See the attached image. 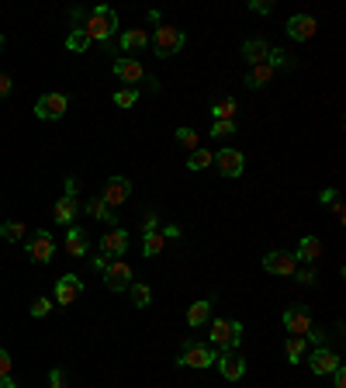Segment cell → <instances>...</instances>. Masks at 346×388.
Instances as JSON below:
<instances>
[{
    "label": "cell",
    "instance_id": "obj_1",
    "mask_svg": "<svg viewBox=\"0 0 346 388\" xmlns=\"http://www.w3.org/2000/svg\"><path fill=\"white\" fill-rule=\"evenodd\" d=\"M83 31H87L90 42H101L104 49H111V38H114V31H118V14H114V8H107V4L94 8V11L87 14Z\"/></svg>",
    "mask_w": 346,
    "mask_h": 388
},
{
    "label": "cell",
    "instance_id": "obj_2",
    "mask_svg": "<svg viewBox=\"0 0 346 388\" xmlns=\"http://www.w3.org/2000/svg\"><path fill=\"white\" fill-rule=\"evenodd\" d=\"M208 340L215 350H236L243 344V322L239 319H215Z\"/></svg>",
    "mask_w": 346,
    "mask_h": 388
},
{
    "label": "cell",
    "instance_id": "obj_3",
    "mask_svg": "<svg viewBox=\"0 0 346 388\" xmlns=\"http://www.w3.org/2000/svg\"><path fill=\"white\" fill-rule=\"evenodd\" d=\"M187 45V35L181 28H173V25H159L156 35H152V52L159 55V60H170V55H181Z\"/></svg>",
    "mask_w": 346,
    "mask_h": 388
},
{
    "label": "cell",
    "instance_id": "obj_4",
    "mask_svg": "<svg viewBox=\"0 0 346 388\" xmlns=\"http://www.w3.org/2000/svg\"><path fill=\"white\" fill-rule=\"evenodd\" d=\"M66 111H70V97L66 94H42L35 101V118H42V122H59Z\"/></svg>",
    "mask_w": 346,
    "mask_h": 388
},
{
    "label": "cell",
    "instance_id": "obj_5",
    "mask_svg": "<svg viewBox=\"0 0 346 388\" xmlns=\"http://www.w3.org/2000/svg\"><path fill=\"white\" fill-rule=\"evenodd\" d=\"M215 361H218V354H215L211 347H201V344L187 340V347H184V354H181V361H177V364L194 367V371H204V367H211Z\"/></svg>",
    "mask_w": 346,
    "mask_h": 388
},
{
    "label": "cell",
    "instance_id": "obj_6",
    "mask_svg": "<svg viewBox=\"0 0 346 388\" xmlns=\"http://www.w3.org/2000/svg\"><path fill=\"white\" fill-rule=\"evenodd\" d=\"M263 270L280 274V277H295L298 260H295V253H291V250H270V253L263 257Z\"/></svg>",
    "mask_w": 346,
    "mask_h": 388
},
{
    "label": "cell",
    "instance_id": "obj_7",
    "mask_svg": "<svg viewBox=\"0 0 346 388\" xmlns=\"http://www.w3.org/2000/svg\"><path fill=\"white\" fill-rule=\"evenodd\" d=\"M211 163L218 166V174H222V177H243V166H246V156H243L239 149H218Z\"/></svg>",
    "mask_w": 346,
    "mask_h": 388
},
{
    "label": "cell",
    "instance_id": "obj_8",
    "mask_svg": "<svg viewBox=\"0 0 346 388\" xmlns=\"http://www.w3.org/2000/svg\"><path fill=\"white\" fill-rule=\"evenodd\" d=\"M28 257H31L35 263H52V257H55V240L49 236V229H38V233L28 240Z\"/></svg>",
    "mask_w": 346,
    "mask_h": 388
},
{
    "label": "cell",
    "instance_id": "obj_9",
    "mask_svg": "<svg viewBox=\"0 0 346 388\" xmlns=\"http://www.w3.org/2000/svg\"><path fill=\"white\" fill-rule=\"evenodd\" d=\"M129 194H132V181L129 177H111L107 184H104V194H101V201L114 211L118 205H125L129 201Z\"/></svg>",
    "mask_w": 346,
    "mask_h": 388
},
{
    "label": "cell",
    "instance_id": "obj_10",
    "mask_svg": "<svg viewBox=\"0 0 346 388\" xmlns=\"http://www.w3.org/2000/svg\"><path fill=\"white\" fill-rule=\"evenodd\" d=\"M104 285H107V292H125L132 285V267L125 260H111L104 270Z\"/></svg>",
    "mask_w": 346,
    "mask_h": 388
},
{
    "label": "cell",
    "instance_id": "obj_11",
    "mask_svg": "<svg viewBox=\"0 0 346 388\" xmlns=\"http://www.w3.org/2000/svg\"><path fill=\"white\" fill-rule=\"evenodd\" d=\"M284 329L291 333V337H305V333L312 329V312L308 305H291L284 312Z\"/></svg>",
    "mask_w": 346,
    "mask_h": 388
},
{
    "label": "cell",
    "instance_id": "obj_12",
    "mask_svg": "<svg viewBox=\"0 0 346 388\" xmlns=\"http://www.w3.org/2000/svg\"><path fill=\"white\" fill-rule=\"evenodd\" d=\"M80 295H83V281L77 274H63L55 281V305H73Z\"/></svg>",
    "mask_w": 346,
    "mask_h": 388
},
{
    "label": "cell",
    "instance_id": "obj_13",
    "mask_svg": "<svg viewBox=\"0 0 346 388\" xmlns=\"http://www.w3.org/2000/svg\"><path fill=\"white\" fill-rule=\"evenodd\" d=\"M215 364H218V371H222L225 381H239V378L246 374V361H243L239 350H225V354H218Z\"/></svg>",
    "mask_w": 346,
    "mask_h": 388
},
{
    "label": "cell",
    "instance_id": "obj_14",
    "mask_svg": "<svg viewBox=\"0 0 346 388\" xmlns=\"http://www.w3.org/2000/svg\"><path fill=\"white\" fill-rule=\"evenodd\" d=\"M315 31H319V25H315L312 14H295V18H287V35H291L295 42H308V38H315Z\"/></svg>",
    "mask_w": 346,
    "mask_h": 388
},
{
    "label": "cell",
    "instance_id": "obj_15",
    "mask_svg": "<svg viewBox=\"0 0 346 388\" xmlns=\"http://www.w3.org/2000/svg\"><path fill=\"white\" fill-rule=\"evenodd\" d=\"M339 364H343V361H339V354H332L329 347H315V350H312V357H308L312 374H332Z\"/></svg>",
    "mask_w": 346,
    "mask_h": 388
},
{
    "label": "cell",
    "instance_id": "obj_16",
    "mask_svg": "<svg viewBox=\"0 0 346 388\" xmlns=\"http://www.w3.org/2000/svg\"><path fill=\"white\" fill-rule=\"evenodd\" d=\"M114 77H118L122 83H142L146 80V70L139 60H129V55H122L118 63H114Z\"/></svg>",
    "mask_w": 346,
    "mask_h": 388
},
{
    "label": "cell",
    "instance_id": "obj_17",
    "mask_svg": "<svg viewBox=\"0 0 346 388\" xmlns=\"http://www.w3.org/2000/svg\"><path fill=\"white\" fill-rule=\"evenodd\" d=\"M125 250H129V233H125V229H111V233H104L101 253H107V257L114 260V257H122Z\"/></svg>",
    "mask_w": 346,
    "mask_h": 388
},
{
    "label": "cell",
    "instance_id": "obj_18",
    "mask_svg": "<svg viewBox=\"0 0 346 388\" xmlns=\"http://www.w3.org/2000/svg\"><path fill=\"white\" fill-rule=\"evenodd\" d=\"M267 52H270V45H267L263 38H246V42H243V60H246L250 66L267 63Z\"/></svg>",
    "mask_w": 346,
    "mask_h": 388
},
{
    "label": "cell",
    "instance_id": "obj_19",
    "mask_svg": "<svg viewBox=\"0 0 346 388\" xmlns=\"http://www.w3.org/2000/svg\"><path fill=\"white\" fill-rule=\"evenodd\" d=\"M66 253L70 257H87L90 253V236L83 233V229H66Z\"/></svg>",
    "mask_w": 346,
    "mask_h": 388
},
{
    "label": "cell",
    "instance_id": "obj_20",
    "mask_svg": "<svg viewBox=\"0 0 346 388\" xmlns=\"http://www.w3.org/2000/svg\"><path fill=\"white\" fill-rule=\"evenodd\" d=\"M319 257H322V240H319V236H305V240L298 243L295 260H298V263H315Z\"/></svg>",
    "mask_w": 346,
    "mask_h": 388
},
{
    "label": "cell",
    "instance_id": "obj_21",
    "mask_svg": "<svg viewBox=\"0 0 346 388\" xmlns=\"http://www.w3.org/2000/svg\"><path fill=\"white\" fill-rule=\"evenodd\" d=\"M55 222H59V226H73L77 222V198L63 194L59 201H55Z\"/></svg>",
    "mask_w": 346,
    "mask_h": 388
},
{
    "label": "cell",
    "instance_id": "obj_22",
    "mask_svg": "<svg viewBox=\"0 0 346 388\" xmlns=\"http://www.w3.org/2000/svg\"><path fill=\"white\" fill-rule=\"evenodd\" d=\"M208 319H211V298H201V302H194V305L187 309V326H191V329H201Z\"/></svg>",
    "mask_w": 346,
    "mask_h": 388
},
{
    "label": "cell",
    "instance_id": "obj_23",
    "mask_svg": "<svg viewBox=\"0 0 346 388\" xmlns=\"http://www.w3.org/2000/svg\"><path fill=\"white\" fill-rule=\"evenodd\" d=\"M149 45V35L142 31V28H129V31H122V49L125 52H142Z\"/></svg>",
    "mask_w": 346,
    "mask_h": 388
},
{
    "label": "cell",
    "instance_id": "obj_24",
    "mask_svg": "<svg viewBox=\"0 0 346 388\" xmlns=\"http://www.w3.org/2000/svg\"><path fill=\"white\" fill-rule=\"evenodd\" d=\"M284 354H287V364L305 361V354H308V340H305V337H291V340L284 344Z\"/></svg>",
    "mask_w": 346,
    "mask_h": 388
},
{
    "label": "cell",
    "instance_id": "obj_25",
    "mask_svg": "<svg viewBox=\"0 0 346 388\" xmlns=\"http://www.w3.org/2000/svg\"><path fill=\"white\" fill-rule=\"evenodd\" d=\"M270 80H274V70H270L267 63H260V66H253V70H250L246 87H250V90H260V87H267Z\"/></svg>",
    "mask_w": 346,
    "mask_h": 388
},
{
    "label": "cell",
    "instance_id": "obj_26",
    "mask_svg": "<svg viewBox=\"0 0 346 388\" xmlns=\"http://www.w3.org/2000/svg\"><path fill=\"white\" fill-rule=\"evenodd\" d=\"M232 115H236V97H222V101L211 104V118L215 122H232Z\"/></svg>",
    "mask_w": 346,
    "mask_h": 388
},
{
    "label": "cell",
    "instance_id": "obj_27",
    "mask_svg": "<svg viewBox=\"0 0 346 388\" xmlns=\"http://www.w3.org/2000/svg\"><path fill=\"white\" fill-rule=\"evenodd\" d=\"M0 236H4L8 243H21V240L28 236V226H25V222H18V218H11V222H4V226H0Z\"/></svg>",
    "mask_w": 346,
    "mask_h": 388
},
{
    "label": "cell",
    "instance_id": "obj_28",
    "mask_svg": "<svg viewBox=\"0 0 346 388\" xmlns=\"http://www.w3.org/2000/svg\"><path fill=\"white\" fill-rule=\"evenodd\" d=\"M267 66H270V70H295V60H291L284 49H270V52H267Z\"/></svg>",
    "mask_w": 346,
    "mask_h": 388
},
{
    "label": "cell",
    "instance_id": "obj_29",
    "mask_svg": "<svg viewBox=\"0 0 346 388\" xmlns=\"http://www.w3.org/2000/svg\"><path fill=\"white\" fill-rule=\"evenodd\" d=\"M211 159H215V153H208V149H194V153L187 156V170L198 174V170H204V166H211Z\"/></svg>",
    "mask_w": 346,
    "mask_h": 388
},
{
    "label": "cell",
    "instance_id": "obj_30",
    "mask_svg": "<svg viewBox=\"0 0 346 388\" xmlns=\"http://www.w3.org/2000/svg\"><path fill=\"white\" fill-rule=\"evenodd\" d=\"M163 246H166V240H163L159 233H146V236H142V253H146V257L163 253Z\"/></svg>",
    "mask_w": 346,
    "mask_h": 388
},
{
    "label": "cell",
    "instance_id": "obj_31",
    "mask_svg": "<svg viewBox=\"0 0 346 388\" xmlns=\"http://www.w3.org/2000/svg\"><path fill=\"white\" fill-rule=\"evenodd\" d=\"M87 211L94 215V218H101V222H118V218H114V211L101 201V198H94V201H87Z\"/></svg>",
    "mask_w": 346,
    "mask_h": 388
},
{
    "label": "cell",
    "instance_id": "obj_32",
    "mask_svg": "<svg viewBox=\"0 0 346 388\" xmlns=\"http://www.w3.org/2000/svg\"><path fill=\"white\" fill-rule=\"evenodd\" d=\"M87 45H90L87 31H83V28H73L70 38H66V49H70V52H87Z\"/></svg>",
    "mask_w": 346,
    "mask_h": 388
},
{
    "label": "cell",
    "instance_id": "obj_33",
    "mask_svg": "<svg viewBox=\"0 0 346 388\" xmlns=\"http://www.w3.org/2000/svg\"><path fill=\"white\" fill-rule=\"evenodd\" d=\"M129 288H132V302H135V309H146V305L152 302V288H149V285L139 281V285H129Z\"/></svg>",
    "mask_w": 346,
    "mask_h": 388
},
{
    "label": "cell",
    "instance_id": "obj_34",
    "mask_svg": "<svg viewBox=\"0 0 346 388\" xmlns=\"http://www.w3.org/2000/svg\"><path fill=\"white\" fill-rule=\"evenodd\" d=\"M139 101V90L135 87H122V90H114V104L118 107H132Z\"/></svg>",
    "mask_w": 346,
    "mask_h": 388
},
{
    "label": "cell",
    "instance_id": "obj_35",
    "mask_svg": "<svg viewBox=\"0 0 346 388\" xmlns=\"http://www.w3.org/2000/svg\"><path fill=\"white\" fill-rule=\"evenodd\" d=\"M236 135V122H211V139H228Z\"/></svg>",
    "mask_w": 346,
    "mask_h": 388
},
{
    "label": "cell",
    "instance_id": "obj_36",
    "mask_svg": "<svg viewBox=\"0 0 346 388\" xmlns=\"http://www.w3.org/2000/svg\"><path fill=\"white\" fill-rule=\"evenodd\" d=\"M177 139H181V146H184V149H191V153H194V149H198V142H201L194 129H177Z\"/></svg>",
    "mask_w": 346,
    "mask_h": 388
},
{
    "label": "cell",
    "instance_id": "obj_37",
    "mask_svg": "<svg viewBox=\"0 0 346 388\" xmlns=\"http://www.w3.org/2000/svg\"><path fill=\"white\" fill-rule=\"evenodd\" d=\"M49 309H52V302H49L45 295L31 302V315H35V319H45V315H49Z\"/></svg>",
    "mask_w": 346,
    "mask_h": 388
},
{
    "label": "cell",
    "instance_id": "obj_38",
    "mask_svg": "<svg viewBox=\"0 0 346 388\" xmlns=\"http://www.w3.org/2000/svg\"><path fill=\"white\" fill-rule=\"evenodd\" d=\"M49 388H66V371L63 367H52L49 371Z\"/></svg>",
    "mask_w": 346,
    "mask_h": 388
},
{
    "label": "cell",
    "instance_id": "obj_39",
    "mask_svg": "<svg viewBox=\"0 0 346 388\" xmlns=\"http://www.w3.org/2000/svg\"><path fill=\"white\" fill-rule=\"evenodd\" d=\"M305 340H312V344H319V347H325V340H329V333H325V329H315V326H312V329L305 333Z\"/></svg>",
    "mask_w": 346,
    "mask_h": 388
},
{
    "label": "cell",
    "instance_id": "obj_40",
    "mask_svg": "<svg viewBox=\"0 0 346 388\" xmlns=\"http://www.w3.org/2000/svg\"><path fill=\"white\" fill-rule=\"evenodd\" d=\"M11 367H14V361H11V354L0 347V378H8L11 374Z\"/></svg>",
    "mask_w": 346,
    "mask_h": 388
},
{
    "label": "cell",
    "instance_id": "obj_41",
    "mask_svg": "<svg viewBox=\"0 0 346 388\" xmlns=\"http://www.w3.org/2000/svg\"><path fill=\"white\" fill-rule=\"evenodd\" d=\"M250 11H253V14H270L274 4H267V0H250Z\"/></svg>",
    "mask_w": 346,
    "mask_h": 388
},
{
    "label": "cell",
    "instance_id": "obj_42",
    "mask_svg": "<svg viewBox=\"0 0 346 388\" xmlns=\"http://www.w3.org/2000/svg\"><path fill=\"white\" fill-rule=\"evenodd\" d=\"M295 274H298V281H302L305 288H312V285H315V277H319L315 270H295Z\"/></svg>",
    "mask_w": 346,
    "mask_h": 388
},
{
    "label": "cell",
    "instance_id": "obj_43",
    "mask_svg": "<svg viewBox=\"0 0 346 388\" xmlns=\"http://www.w3.org/2000/svg\"><path fill=\"white\" fill-rule=\"evenodd\" d=\"M142 229H146V233H156V229H159V218H156L152 211H149V215L142 218Z\"/></svg>",
    "mask_w": 346,
    "mask_h": 388
},
{
    "label": "cell",
    "instance_id": "obj_44",
    "mask_svg": "<svg viewBox=\"0 0 346 388\" xmlns=\"http://www.w3.org/2000/svg\"><path fill=\"white\" fill-rule=\"evenodd\" d=\"M332 201H336V187H325V191L319 194V205H322V208H325V205L332 208Z\"/></svg>",
    "mask_w": 346,
    "mask_h": 388
},
{
    "label": "cell",
    "instance_id": "obj_45",
    "mask_svg": "<svg viewBox=\"0 0 346 388\" xmlns=\"http://www.w3.org/2000/svg\"><path fill=\"white\" fill-rule=\"evenodd\" d=\"M107 263H111V257H107V253H97V257L90 260V267H94V270H107Z\"/></svg>",
    "mask_w": 346,
    "mask_h": 388
},
{
    "label": "cell",
    "instance_id": "obj_46",
    "mask_svg": "<svg viewBox=\"0 0 346 388\" xmlns=\"http://www.w3.org/2000/svg\"><path fill=\"white\" fill-rule=\"evenodd\" d=\"M332 388H346V371H343V364L332 371Z\"/></svg>",
    "mask_w": 346,
    "mask_h": 388
},
{
    "label": "cell",
    "instance_id": "obj_47",
    "mask_svg": "<svg viewBox=\"0 0 346 388\" xmlns=\"http://www.w3.org/2000/svg\"><path fill=\"white\" fill-rule=\"evenodd\" d=\"M70 18H73V25H80V28L87 25V11H83V8H73V11H70Z\"/></svg>",
    "mask_w": 346,
    "mask_h": 388
},
{
    "label": "cell",
    "instance_id": "obj_48",
    "mask_svg": "<svg viewBox=\"0 0 346 388\" xmlns=\"http://www.w3.org/2000/svg\"><path fill=\"white\" fill-rule=\"evenodd\" d=\"M11 87H14V83H11V77H8V73H0V97H8V94H11Z\"/></svg>",
    "mask_w": 346,
    "mask_h": 388
},
{
    "label": "cell",
    "instance_id": "obj_49",
    "mask_svg": "<svg viewBox=\"0 0 346 388\" xmlns=\"http://www.w3.org/2000/svg\"><path fill=\"white\" fill-rule=\"evenodd\" d=\"M163 240H181V229H177V226H166V229H163Z\"/></svg>",
    "mask_w": 346,
    "mask_h": 388
},
{
    "label": "cell",
    "instance_id": "obj_50",
    "mask_svg": "<svg viewBox=\"0 0 346 388\" xmlns=\"http://www.w3.org/2000/svg\"><path fill=\"white\" fill-rule=\"evenodd\" d=\"M332 211H336V218H339V222H343V218H346V208H343V201H339V198H336V201H332Z\"/></svg>",
    "mask_w": 346,
    "mask_h": 388
},
{
    "label": "cell",
    "instance_id": "obj_51",
    "mask_svg": "<svg viewBox=\"0 0 346 388\" xmlns=\"http://www.w3.org/2000/svg\"><path fill=\"white\" fill-rule=\"evenodd\" d=\"M0 388H21V385H18V381L8 374V378H0Z\"/></svg>",
    "mask_w": 346,
    "mask_h": 388
},
{
    "label": "cell",
    "instance_id": "obj_52",
    "mask_svg": "<svg viewBox=\"0 0 346 388\" xmlns=\"http://www.w3.org/2000/svg\"><path fill=\"white\" fill-rule=\"evenodd\" d=\"M142 83H146V87H149V90H152V94H156V90H159V80H152V77H146V80H142Z\"/></svg>",
    "mask_w": 346,
    "mask_h": 388
},
{
    "label": "cell",
    "instance_id": "obj_53",
    "mask_svg": "<svg viewBox=\"0 0 346 388\" xmlns=\"http://www.w3.org/2000/svg\"><path fill=\"white\" fill-rule=\"evenodd\" d=\"M0 49H4V35H0Z\"/></svg>",
    "mask_w": 346,
    "mask_h": 388
}]
</instances>
